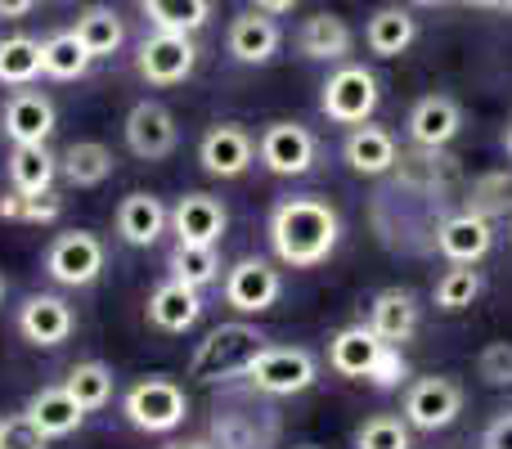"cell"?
<instances>
[{"mask_svg":"<svg viewBox=\"0 0 512 449\" xmlns=\"http://www.w3.org/2000/svg\"><path fill=\"white\" fill-rule=\"evenodd\" d=\"M342 221L324 198L306 194V198H283L270 212V247L283 265L292 270H310V265L328 261V252L337 247Z\"/></svg>","mask_w":512,"mask_h":449,"instance_id":"1","label":"cell"},{"mask_svg":"<svg viewBox=\"0 0 512 449\" xmlns=\"http://www.w3.org/2000/svg\"><path fill=\"white\" fill-rule=\"evenodd\" d=\"M265 351V333L252 324H221L198 342L194 360H189V378L198 382H225V378H243L248 364Z\"/></svg>","mask_w":512,"mask_h":449,"instance_id":"2","label":"cell"},{"mask_svg":"<svg viewBox=\"0 0 512 449\" xmlns=\"http://www.w3.org/2000/svg\"><path fill=\"white\" fill-rule=\"evenodd\" d=\"M122 414L131 427L149 436H162V432H176L189 414V400L185 391L176 387L171 378H140L122 400Z\"/></svg>","mask_w":512,"mask_h":449,"instance_id":"3","label":"cell"},{"mask_svg":"<svg viewBox=\"0 0 512 449\" xmlns=\"http://www.w3.org/2000/svg\"><path fill=\"white\" fill-rule=\"evenodd\" d=\"M315 373V355L301 351V346H265L243 378L261 396H297V391L315 387Z\"/></svg>","mask_w":512,"mask_h":449,"instance_id":"4","label":"cell"},{"mask_svg":"<svg viewBox=\"0 0 512 449\" xmlns=\"http://www.w3.org/2000/svg\"><path fill=\"white\" fill-rule=\"evenodd\" d=\"M378 77H373L369 68H360V63H346V68H337L333 77L324 81V95H319V108H324L328 122L337 126H360L373 117V108H378Z\"/></svg>","mask_w":512,"mask_h":449,"instance_id":"5","label":"cell"},{"mask_svg":"<svg viewBox=\"0 0 512 449\" xmlns=\"http://www.w3.org/2000/svg\"><path fill=\"white\" fill-rule=\"evenodd\" d=\"M99 270H104V243L90 229H68L45 252V274L63 288H86L99 279Z\"/></svg>","mask_w":512,"mask_h":449,"instance_id":"6","label":"cell"},{"mask_svg":"<svg viewBox=\"0 0 512 449\" xmlns=\"http://www.w3.org/2000/svg\"><path fill=\"white\" fill-rule=\"evenodd\" d=\"M194 63H198V45L189 32H153L144 36L135 68H140V77L149 86H180L194 72Z\"/></svg>","mask_w":512,"mask_h":449,"instance_id":"7","label":"cell"},{"mask_svg":"<svg viewBox=\"0 0 512 449\" xmlns=\"http://www.w3.org/2000/svg\"><path fill=\"white\" fill-rule=\"evenodd\" d=\"M463 414V387L450 378H418L405 396V423L418 432H441Z\"/></svg>","mask_w":512,"mask_h":449,"instance_id":"8","label":"cell"},{"mask_svg":"<svg viewBox=\"0 0 512 449\" xmlns=\"http://www.w3.org/2000/svg\"><path fill=\"white\" fill-rule=\"evenodd\" d=\"M279 292H283L279 270H274L270 261H261V256H243V261L230 265V274H225V301H230L239 315H261V310H270L274 301H279Z\"/></svg>","mask_w":512,"mask_h":449,"instance_id":"9","label":"cell"},{"mask_svg":"<svg viewBox=\"0 0 512 449\" xmlns=\"http://www.w3.org/2000/svg\"><path fill=\"white\" fill-rule=\"evenodd\" d=\"M256 153H261L265 171H274V176H306L315 167V135L297 122H270L261 131Z\"/></svg>","mask_w":512,"mask_h":449,"instance_id":"10","label":"cell"},{"mask_svg":"<svg viewBox=\"0 0 512 449\" xmlns=\"http://www.w3.org/2000/svg\"><path fill=\"white\" fill-rule=\"evenodd\" d=\"M122 131H126V149L140 162H158L176 149V117L162 104H153V99H140V104L126 113Z\"/></svg>","mask_w":512,"mask_h":449,"instance_id":"11","label":"cell"},{"mask_svg":"<svg viewBox=\"0 0 512 449\" xmlns=\"http://www.w3.org/2000/svg\"><path fill=\"white\" fill-rule=\"evenodd\" d=\"M279 436L270 409H252V405H230L216 409L212 418V441L216 449H270Z\"/></svg>","mask_w":512,"mask_h":449,"instance_id":"12","label":"cell"},{"mask_svg":"<svg viewBox=\"0 0 512 449\" xmlns=\"http://www.w3.org/2000/svg\"><path fill=\"white\" fill-rule=\"evenodd\" d=\"M252 158H256L252 135L243 131V126H234V122L212 126V131L203 135V144H198V162H203V171L207 176H216V180L243 176V171L252 167Z\"/></svg>","mask_w":512,"mask_h":449,"instance_id":"13","label":"cell"},{"mask_svg":"<svg viewBox=\"0 0 512 449\" xmlns=\"http://www.w3.org/2000/svg\"><path fill=\"white\" fill-rule=\"evenodd\" d=\"M72 306L54 292H32V297L18 306V333L32 346H63L72 337Z\"/></svg>","mask_w":512,"mask_h":449,"instance_id":"14","label":"cell"},{"mask_svg":"<svg viewBox=\"0 0 512 449\" xmlns=\"http://www.w3.org/2000/svg\"><path fill=\"white\" fill-rule=\"evenodd\" d=\"M225 225H230V212H225V203L212 194H185L171 207V229H176L180 243L216 247L225 238Z\"/></svg>","mask_w":512,"mask_h":449,"instance_id":"15","label":"cell"},{"mask_svg":"<svg viewBox=\"0 0 512 449\" xmlns=\"http://www.w3.org/2000/svg\"><path fill=\"white\" fill-rule=\"evenodd\" d=\"M54 104L41 95V90H14L5 99V113H0V126L14 144H45L54 135Z\"/></svg>","mask_w":512,"mask_h":449,"instance_id":"16","label":"cell"},{"mask_svg":"<svg viewBox=\"0 0 512 449\" xmlns=\"http://www.w3.org/2000/svg\"><path fill=\"white\" fill-rule=\"evenodd\" d=\"M463 131V108L450 95H427L409 113V140L418 149H445Z\"/></svg>","mask_w":512,"mask_h":449,"instance_id":"17","label":"cell"},{"mask_svg":"<svg viewBox=\"0 0 512 449\" xmlns=\"http://www.w3.org/2000/svg\"><path fill=\"white\" fill-rule=\"evenodd\" d=\"M490 243H495V229H490V221L477 212V207L450 216V221L436 229V247H441L454 265H477L481 256L490 252Z\"/></svg>","mask_w":512,"mask_h":449,"instance_id":"18","label":"cell"},{"mask_svg":"<svg viewBox=\"0 0 512 449\" xmlns=\"http://www.w3.org/2000/svg\"><path fill=\"white\" fill-rule=\"evenodd\" d=\"M167 225H171V212L153 194H126L117 203V234H122L126 247H153Z\"/></svg>","mask_w":512,"mask_h":449,"instance_id":"19","label":"cell"},{"mask_svg":"<svg viewBox=\"0 0 512 449\" xmlns=\"http://www.w3.org/2000/svg\"><path fill=\"white\" fill-rule=\"evenodd\" d=\"M279 41H283L279 23L270 14H261V9L239 14L230 23V36H225V45H230V54L239 63H270L279 54Z\"/></svg>","mask_w":512,"mask_h":449,"instance_id":"20","label":"cell"},{"mask_svg":"<svg viewBox=\"0 0 512 449\" xmlns=\"http://www.w3.org/2000/svg\"><path fill=\"white\" fill-rule=\"evenodd\" d=\"M198 319H203V297H198V288H189V283L171 279L149 297V324L162 328V333H185Z\"/></svg>","mask_w":512,"mask_h":449,"instance_id":"21","label":"cell"},{"mask_svg":"<svg viewBox=\"0 0 512 449\" xmlns=\"http://www.w3.org/2000/svg\"><path fill=\"white\" fill-rule=\"evenodd\" d=\"M382 337L373 333L369 324H351V328H342V333L328 342V364H333L342 378H369V369H373V360L382 355Z\"/></svg>","mask_w":512,"mask_h":449,"instance_id":"22","label":"cell"},{"mask_svg":"<svg viewBox=\"0 0 512 449\" xmlns=\"http://www.w3.org/2000/svg\"><path fill=\"white\" fill-rule=\"evenodd\" d=\"M369 328L382 337V342L405 346L409 337L418 333V301H414V292H405V288L378 292V301H373V310H369Z\"/></svg>","mask_w":512,"mask_h":449,"instance_id":"23","label":"cell"},{"mask_svg":"<svg viewBox=\"0 0 512 449\" xmlns=\"http://www.w3.org/2000/svg\"><path fill=\"white\" fill-rule=\"evenodd\" d=\"M23 414L32 418V423L41 427L50 441H54V436H72L81 423H86V409L72 400L68 387H41L32 400H27Z\"/></svg>","mask_w":512,"mask_h":449,"instance_id":"24","label":"cell"},{"mask_svg":"<svg viewBox=\"0 0 512 449\" xmlns=\"http://www.w3.org/2000/svg\"><path fill=\"white\" fill-rule=\"evenodd\" d=\"M342 153H346V162H351V171H360V176H382V171L396 167V140H391V131L369 126V122L351 126Z\"/></svg>","mask_w":512,"mask_h":449,"instance_id":"25","label":"cell"},{"mask_svg":"<svg viewBox=\"0 0 512 449\" xmlns=\"http://www.w3.org/2000/svg\"><path fill=\"white\" fill-rule=\"evenodd\" d=\"M351 45H355L351 27H346L337 14H315V18H306V23H301V32H297V50L306 54V59H315V63H337V59H346V54H351Z\"/></svg>","mask_w":512,"mask_h":449,"instance_id":"26","label":"cell"},{"mask_svg":"<svg viewBox=\"0 0 512 449\" xmlns=\"http://www.w3.org/2000/svg\"><path fill=\"white\" fill-rule=\"evenodd\" d=\"M5 171H9V189H23V194H45V189H54L59 158H54L45 144H14V153L5 158Z\"/></svg>","mask_w":512,"mask_h":449,"instance_id":"27","label":"cell"},{"mask_svg":"<svg viewBox=\"0 0 512 449\" xmlns=\"http://www.w3.org/2000/svg\"><path fill=\"white\" fill-rule=\"evenodd\" d=\"M418 36V23L409 9H378V14L369 18V27H364V41H369V50L378 54V59H396V54H405L409 45H414Z\"/></svg>","mask_w":512,"mask_h":449,"instance_id":"28","label":"cell"},{"mask_svg":"<svg viewBox=\"0 0 512 449\" xmlns=\"http://www.w3.org/2000/svg\"><path fill=\"white\" fill-rule=\"evenodd\" d=\"M59 171L68 176V185L95 189V185H104V180L113 176V149H108V144H99V140H77V144H68V149H63Z\"/></svg>","mask_w":512,"mask_h":449,"instance_id":"29","label":"cell"},{"mask_svg":"<svg viewBox=\"0 0 512 449\" xmlns=\"http://www.w3.org/2000/svg\"><path fill=\"white\" fill-rule=\"evenodd\" d=\"M77 41L90 50V59H108V54H117L122 50V41H126V27H122V18L113 14L108 5H90V9H81V18H77Z\"/></svg>","mask_w":512,"mask_h":449,"instance_id":"30","label":"cell"},{"mask_svg":"<svg viewBox=\"0 0 512 449\" xmlns=\"http://www.w3.org/2000/svg\"><path fill=\"white\" fill-rule=\"evenodd\" d=\"M90 50L77 41V32H54L50 41H41V72L54 81H77L90 72Z\"/></svg>","mask_w":512,"mask_h":449,"instance_id":"31","label":"cell"},{"mask_svg":"<svg viewBox=\"0 0 512 449\" xmlns=\"http://www.w3.org/2000/svg\"><path fill=\"white\" fill-rule=\"evenodd\" d=\"M144 18L153 23V32H189L212 18V0H140Z\"/></svg>","mask_w":512,"mask_h":449,"instance_id":"32","label":"cell"},{"mask_svg":"<svg viewBox=\"0 0 512 449\" xmlns=\"http://www.w3.org/2000/svg\"><path fill=\"white\" fill-rule=\"evenodd\" d=\"M41 77V41L5 36L0 41V86H32Z\"/></svg>","mask_w":512,"mask_h":449,"instance_id":"33","label":"cell"},{"mask_svg":"<svg viewBox=\"0 0 512 449\" xmlns=\"http://www.w3.org/2000/svg\"><path fill=\"white\" fill-rule=\"evenodd\" d=\"M63 212V198L54 189L45 194H23V189H9L0 194V221H14V225H50L59 221Z\"/></svg>","mask_w":512,"mask_h":449,"instance_id":"34","label":"cell"},{"mask_svg":"<svg viewBox=\"0 0 512 449\" xmlns=\"http://www.w3.org/2000/svg\"><path fill=\"white\" fill-rule=\"evenodd\" d=\"M171 279L189 283V288L203 292L207 283L221 279V256H216V247H203V243H176V252H171Z\"/></svg>","mask_w":512,"mask_h":449,"instance_id":"35","label":"cell"},{"mask_svg":"<svg viewBox=\"0 0 512 449\" xmlns=\"http://www.w3.org/2000/svg\"><path fill=\"white\" fill-rule=\"evenodd\" d=\"M63 387L72 391V400H77L81 409H104L108 400H113V369L99 360H86V364H72V373L63 378Z\"/></svg>","mask_w":512,"mask_h":449,"instance_id":"36","label":"cell"},{"mask_svg":"<svg viewBox=\"0 0 512 449\" xmlns=\"http://www.w3.org/2000/svg\"><path fill=\"white\" fill-rule=\"evenodd\" d=\"M477 297H481V274L468 270V265L450 270L441 283H436V306L441 310H463V306H472Z\"/></svg>","mask_w":512,"mask_h":449,"instance_id":"37","label":"cell"},{"mask_svg":"<svg viewBox=\"0 0 512 449\" xmlns=\"http://www.w3.org/2000/svg\"><path fill=\"white\" fill-rule=\"evenodd\" d=\"M355 449H409V427L391 414H378L355 432Z\"/></svg>","mask_w":512,"mask_h":449,"instance_id":"38","label":"cell"},{"mask_svg":"<svg viewBox=\"0 0 512 449\" xmlns=\"http://www.w3.org/2000/svg\"><path fill=\"white\" fill-rule=\"evenodd\" d=\"M0 449H50V436H45L27 414H14V418H5V427H0Z\"/></svg>","mask_w":512,"mask_h":449,"instance_id":"39","label":"cell"},{"mask_svg":"<svg viewBox=\"0 0 512 449\" xmlns=\"http://www.w3.org/2000/svg\"><path fill=\"white\" fill-rule=\"evenodd\" d=\"M477 373L490 387H512V342H490L477 360Z\"/></svg>","mask_w":512,"mask_h":449,"instance_id":"40","label":"cell"},{"mask_svg":"<svg viewBox=\"0 0 512 449\" xmlns=\"http://www.w3.org/2000/svg\"><path fill=\"white\" fill-rule=\"evenodd\" d=\"M405 373H409V364H405V355H400V346H382V355L373 360V369H369V382L378 391H391V387H400L405 382Z\"/></svg>","mask_w":512,"mask_h":449,"instance_id":"41","label":"cell"},{"mask_svg":"<svg viewBox=\"0 0 512 449\" xmlns=\"http://www.w3.org/2000/svg\"><path fill=\"white\" fill-rule=\"evenodd\" d=\"M481 449H512V414H499L495 423L481 432Z\"/></svg>","mask_w":512,"mask_h":449,"instance_id":"42","label":"cell"},{"mask_svg":"<svg viewBox=\"0 0 512 449\" xmlns=\"http://www.w3.org/2000/svg\"><path fill=\"white\" fill-rule=\"evenodd\" d=\"M36 0H0V18H27Z\"/></svg>","mask_w":512,"mask_h":449,"instance_id":"43","label":"cell"},{"mask_svg":"<svg viewBox=\"0 0 512 449\" xmlns=\"http://www.w3.org/2000/svg\"><path fill=\"white\" fill-rule=\"evenodd\" d=\"M292 5H297V0H256V9H261V14H288Z\"/></svg>","mask_w":512,"mask_h":449,"instance_id":"44","label":"cell"},{"mask_svg":"<svg viewBox=\"0 0 512 449\" xmlns=\"http://www.w3.org/2000/svg\"><path fill=\"white\" fill-rule=\"evenodd\" d=\"M463 5H472V9H499V0H463Z\"/></svg>","mask_w":512,"mask_h":449,"instance_id":"45","label":"cell"},{"mask_svg":"<svg viewBox=\"0 0 512 449\" xmlns=\"http://www.w3.org/2000/svg\"><path fill=\"white\" fill-rule=\"evenodd\" d=\"M171 449H216V445H207V441H189V445H171Z\"/></svg>","mask_w":512,"mask_h":449,"instance_id":"46","label":"cell"},{"mask_svg":"<svg viewBox=\"0 0 512 449\" xmlns=\"http://www.w3.org/2000/svg\"><path fill=\"white\" fill-rule=\"evenodd\" d=\"M414 5H441V0H414Z\"/></svg>","mask_w":512,"mask_h":449,"instance_id":"47","label":"cell"},{"mask_svg":"<svg viewBox=\"0 0 512 449\" xmlns=\"http://www.w3.org/2000/svg\"><path fill=\"white\" fill-rule=\"evenodd\" d=\"M0 301H5V274H0Z\"/></svg>","mask_w":512,"mask_h":449,"instance_id":"48","label":"cell"},{"mask_svg":"<svg viewBox=\"0 0 512 449\" xmlns=\"http://www.w3.org/2000/svg\"><path fill=\"white\" fill-rule=\"evenodd\" d=\"M508 158H512V126H508Z\"/></svg>","mask_w":512,"mask_h":449,"instance_id":"49","label":"cell"},{"mask_svg":"<svg viewBox=\"0 0 512 449\" xmlns=\"http://www.w3.org/2000/svg\"><path fill=\"white\" fill-rule=\"evenodd\" d=\"M499 9H512V0H499Z\"/></svg>","mask_w":512,"mask_h":449,"instance_id":"50","label":"cell"},{"mask_svg":"<svg viewBox=\"0 0 512 449\" xmlns=\"http://www.w3.org/2000/svg\"><path fill=\"white\" fill-rule=\"evenodd\" d=\"M292 449H319V445H292Z\"/></svg>","mask_w":512,"mask_h":449,"instance_id":"51","label":"cell"},{"mask_svg":"<svg viewBox=\"0 0 512 449\" xmlns=\"http://www.w3.org/2000/svg\"><path fill=\"white\" fill-rule=\"evenodd\" d=\"M0 427H5V418H0Z\"/></svg>","mask_w":512,"mask_h":449,"instance_id":"52","label":"cell"}]
</instances>
